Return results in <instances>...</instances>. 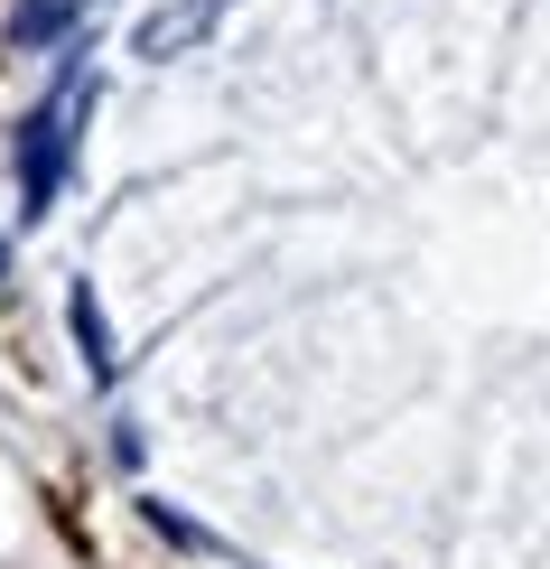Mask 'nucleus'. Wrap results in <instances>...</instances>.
<instances>
[{
	"label": "nucleus",
	"instance_id": "5",
	"mask_svg": "<svg viewBox=\"0 0 550 569\" xmlns=\"http://www.w3.org/2000/svg\"><path fill=\"white\" fill-rule=\"evenodd\" d=\"M0 271H10V243H0Z\"/></svg>",
	"mask_w": 550,
	"mask_h": 569
},
{
	"label": "nucleus",
	"instance_id": "4",
	"mask_svg": "<svg viewBox=\"0 0 550 569\" xmlns=\"http://www.w3.org/2000/svg\"><path fill=\"white\" fill-rule=\"evenodd\" d=\"M66 308H76V337H84V373H93V383H112V365H122V355H112V337H103V308H93V290H76Z\"/></svg>",
	"mask_w": 550,
	"mask_h": 569
},
{
	"label": "nucleus",
	"instance_id": "1",
	"mask_svg": "<svg viewBox=\"0 0 550 569\" xmlns=\"http://www.w3.org/2000/svg\"><path fill=\"white\" fill-rule=\"evenodd\" d=\"M84 112H93V76H84V66L29 112V131H19V197H29V216H47V206H57L66 169H76V131H84Z\"/></svg>",
	"mask_w": 550,
	"mask_h": 569
},
{
	"label": "nucleus",
	"instance_id": "2",
	"mask_svg": "<svg viewBox=\"0 0 550 569\" xmlns=\"http://www.w3.org/2000/svg\"><path fill=\"white\" fill-rule=\"evenodd\" d=\"M233 0H169V10H150L131 29V57H150V66H169V57H187V47H206L214 38V19H224Z\"/></svg>",
	"mask_w": 550,
	"mask_h": 569
},
{
	"label": "nucleus",
	"instance_id": "3",
	"mask_svg": "<svg viewBox=\"0 0 550 569\" xmlns=\"http://www.w3.org/2000/svg\"><path fill=\"white\" fill-rule=\"evenodd\" d=\"M84 19V0H10V47H57Z\"/></svg>",
	"mask_w": 550,
	"mask_h": 569
}]
</instances>
